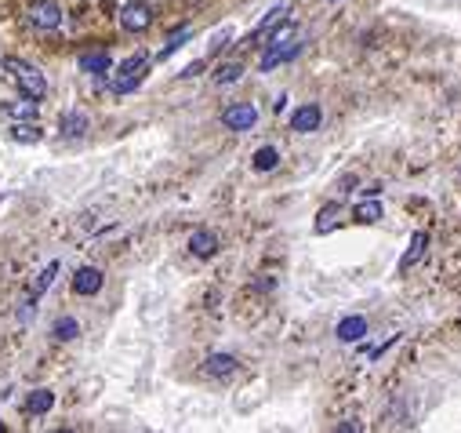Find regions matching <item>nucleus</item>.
Here are the masks:
<instances>
[{
	"label": "nucleus",
	"instance_id": "1",
	"mask_svg": "<svg viewBox=\"0 0 461 433\" xmlns=\"http://www.w3.org/2000/svg\"><path fill=\"white\" fill-rule=\"evenodd\" d=\"M4 70L15 76V84L22 87V95H30V98H44L47 95V76L33 66V62H25V59H4Z\"/></svg>",
	"mask_w": 461,
	"mask_h": 433
},
{
	"label": "nucleus",
	"instance_id": "2",
	"mask_svg": "<svg viewBox=\"0 0 461 433\" xmlns=\"http://www.w3.org/2000/svg\"><path fill=\"white\" fill-rule=\"evenodd\" d=\"M149 73V55L146 51H138V55H131L127 62H120L117 76H113V92L117 95H131L138 84H142V76Z\"/></svg>",
	"mask_w": 461,
	"mask_h": 433
},
{
	"label": "nucleus",
	"instance_id": "3",
	"mask_svg": "<svg viewBox=\"0 0 461 433\" xmlns=\"http://www.w3.org/2000/svg\"><path fill=\"white\" fill-rule=\"evenodd\" d=\"M120 25L127 33H146L153 25V8L146 4V0H131V4L120 8Z\"/></svg>",
	"mask_w": 461,
	"mask_h": 433
},
{
	"label": "nucleus",
	"instance_id": "4",
	"mask_svg": "<svg viewBox=\"0 0 461 433\" xmlns=\"http://www.w3.org/2000/svg\"><path fill=\"white\" fill-rule=\"evenodd\" d=\"M25 19H30L33 30H58L62 25V8L55 4V0H36V4L25 11Z\"/></svg>",
	"mask_w": 461,
	"mask_h": 433
},
{
	"label": "nucleus",
	"instance_id": "5",
	"mask_svg": "<svg viewBox=\"0 0 461 433\" xmlns=\"http://www.w3.org/2000/svg\"><path fill=\"white\" fill-rule=\"evenodd\" d=\"M222 124L233 127V131H251V127L258 124V109H254L251 102H233V106L222 113Z\"/></svg>",
	"mask_w": 461,
	"mask_h": 433
},
{
	"label": "nucleus",
	"instance_id": "6",
	"mask_svg": "<svg viewBox=\"0 0 461 433\" xmlns=\"http://www.w3.org/2000/svg\"><path fill=\"white\" fill-rule=\"evenodd\" d=\"M102 280H106V277H102V270H95V266H84V270H76V277H73V291H76V295H98V291H102Z\"/></svg>",
	"mask_w": 461,
	"mask_h": 433
},
{
	"label": "nucleus",
	"instance_id": "7",
	"mask_svg": "<svg viewBox=\"0 0 461 433\" xmlns=\"http://www.w3.org/2000/svg\"><path fill=\"white\" fill-rule=\"evenodd\" d=\"M319 120H324V109H319L316 102H309V106H302V109L291 117V131H298V135H305V131H316V127H319Z\"/></svg>",
	"mask_w": 461,
	"mask_h": 433
},
{
	"label": "nucleus",
	"instance_id": "8",
	"mask_svg": "<svg viewBox=\"0 0 461 433\" xmlns=\"http://www.w3.org/2000/svg\"><path fill=\"white\" fill-rule=\"evenodd\" d=\"M236 372V357L233 353H211L207 361H203V375L207 379H229Z\"/></svg>",
	"mask_w": 461,
	"mask_h": 433
},
{
	"label": "nucleus",
	"instance_id": "9",
	"mask_svg": "<svg viewBox=\"0 0 461 433\" xmlns=\"http://www.w3.org/2000/svg\"><path fill=\"white\" fill-rule=\"evenodd\" d=\"M425 248H429V233L425 229H418V233L411 237V248L403 251V259H400V273H411L414 270V262L425 255Z\"/></svg>",
	"mask_w": 461,
	"mask_h": 433
},
{
	"label": "nucleus",
	"instance_id": "10",
	"mask_svg": "<svg viewBox=\"0 0 461 433\" xmlns=\"http://www.w3.org/2000/svg\"><path fill=\"white\" fill-rule=\"evenodd\" d=\"M189 251H193L196 259H211V255L218 251V237H214L211 229H196V233L189 237Z\"/></svg>",
	"mask_w": 461,
	"mask_h": 433
},
{
	"label": "nucleus",
	"instance_id": "11",
	"mask_svg": "<svg viewBox=\"0 0 461 433\" xmlns=\"http://www.w3.org/2000/svg\"><path fill=\"white\" fill-rule=\"evenodd\" d=\"M367 335V317H345V321H338V339L341 342H360Z\"/></svg>",
	"mask_w": 461,
	"mask_h": 433
},
{
	"label": "nucleus",
	"instance_id": "12",
	"mask_svg": "<svg viewBox=\"0 0 461 433\" xmlns=\"http://www.w3.org/2000/svg\"><path fill=\"white\" fill-rule=\"evenodd\" d=\"M36 109L41 106H36V98H30V95L15 98V102H4V113L11 120H36Z\"/></svg>",
	"mask_w": 461,
	"mask_h": 433
},
{
	"label": "nucleus",
	"instance_id": "13",
	"mask_svg": "<svg viewBox=\"0 0 461 433\" xmlns=\"http://www.w3.org/2000/svg\"><path fill=\"white\" fill-rule=\"evenodd\" d=\"M80 70L102 76V73H109V70H113V59L106 55V51H87V55H80Z\"/></svg>",
	"mask_w": 461,
	"mask_h": 433
},
{
	"label": "nucleus",
	"instance_id": "14",
	"mask_svg": "<svg viewBox=\"0 0 461 433\" xmlns=\"http://www.w3.org/2000/svg\"><path fill=\"white\" fill-rule=\"evenodd\" d=\"M51 408H55V393L51 390H33L30 397H25V412L30 415H47Z\"/></svg>",
	"mask_w": 461,
	"mask_h": 433
},
{
	"label": "nucleus",
	"instance_id": "15",
	"mask_svg": "<svg viewBox=\"0 0 461 433\" xmlns=\"http://www.w3.org/2000/svg\"><path fill=\"white\" fill-rule=\"evenodd\" d=\"M62 135H66V138H80L84 131H87V113H66V117H62Z\"/></svg>",
	"mask_w": 461,
	"mask_h": 433
},
{
	"label": "nucleus",
	"instance_id": "16",
	"mask_svg": "<svg viewBox=\"0 0 461 433\" xmlns=\"http://www.w3.org/2000/svg\"><path fill=\"white\" fill-rule=\"evenodd\" d=\"M338 219H341V208L338 204H324V208H319V215H316V233H330V229L338 226Z\"/></svg>",
	"mask_w": 461,
	"mask_h": 433
},
{
	"label": "nucleus",
	"instance_id": "17",
	"mask_svg": "<svg viewBox=\"0 0 461 433\" xmlns=\"http://www.w3.org/2000/svg\"><path fill=\"white\" fill-rule=\"evenodd\" d=\"M251 164H254V171H273L276 164H280V149H276V146H262V149L251 157Z\"/></svg>",
	"mask_w": 461,
	"mask_h": 433
},
{
	"label": "nucleus",
	"instance_id": "18",
	"mask_svg": "<svg viewBox=\"0 0 461 433\" xmlns=\"http://www.w3.org/2000/svg\"><path fill=\"white\" fill-rule=\"evenodd\" d=\"M284 15H287V8H284V4H280V8H273V11H269V15L262 19V25H258V30H254V33L247 36V44H254V41H262V36H265L269 30H273V25H276V22H284Z\"/></svg>",
	"mask_w": 461,
	"mask_h": 433
},
{
	"label": "nucleus",
	"instance_id": "19",
	"mask_svg": "<svg viewBox=\"0 0 461 433\" xmlns=\"http://www.w3.org/2000/svg\"><path fill=\"white\" fill-rule=\"evenodd\" d=\"M11 138H15V142H41V127H36L33 120H19L15 127H11Z\"/></svg>",
	"mask_w": 461,
	"mask_h": 433
},
{
	"label": "nucleus",
	"instance_id": "20",
	"mask_svg": "<svg viewBox=\"0 0 461 433\" xmlns=\"http://www.w3.org/2000/svg\"><path fill=\"white\" fill-rule=\"evenodd\" d=\"M352 219H356V222H378V219H381V204H378L374 197L363 200V204H356Z\"/></svg>",
	"mask_w": 461,
	"mask_h": 433
},
{
	"label": "nucleus",
	"instance_id": "21",
	"mask_svg": "<svg viewBox=\"0 0 461 433\" xmlns=\"http://www.w3.org/2000/svg\"><path fill=\"white\" fill-rule=\"evenodd\" d=\"M55 273H58V262H47V270H41V277H36V284H33V291H30V295H33V299H41L44 291L51 288V280H55Z\"/></svg>",
	"mask_w": 461,
	"mask_h": 433
},
{
	"label": "nucleus",
	"instance_id": "22",
	"mask_svg": "<svg viewBox=\"0 0 461 433\" xmlns=\"http://www.w3.org/2000/svg\"><path fill=\"white\" fill-rule=\"evenodd\" d=\"M80 335V324L73 321V317H62V321H55V339L58 342H69V339H76Z\"/></svg>",
	"mask_w": 461,
	"mask_h": 433
},
{
	"label": "nucleus",
	"instance_id": "23",
	"mask_svg": "<svg viewBox=\"0 0 461 433\" xmlns=\"http://www.w3.org/2000/svg\"><path fill=\"white\" fill-rule=\"evenodd\" d=\"M240 73H243L240 62H225V66L214 70V84H233V81H240Z\"/></svg>",
	"mask_w": 461,
	"mask_h": 433
},
{
	"label": "nucleus",
	"instance_id": "24",
	"mask_svg": "<svg viewBox=\"0 0 461 433\" xmlns=\"http://www.w3.org/2000/svg\"><path fill=\"white\" fill-rule=\"evenodd\" d=\"M185 36H189V30H178V33L171 36V41H168V47H160V55H157V59H171L175 51H178V47L185 44Z\"/></svg>",
	"mask_w": 461,
	"mask_h": 433
},
{
	"label": "nucleus",
	"instance_id": "25",
	"mask_svg": "<svg viewBox=\"0 0 461 433\" xmlns=\"http://www.w3.org/2000/svg\"><path fill=\"white\" fill-rule=\"evenodd\" d=\"M200 70H203V62H193V66H185V70H182V76H196Z\"/></svg>",
	"mask_w": 461,
	"mask_h": 433
},
{
	"label": "nucleus",
	"instance_id": "26",
	"mask_svg": "<svg viewBox=\"0 0 461 433\" xmlns=\"http://www.w3.org/2000/svg\"><path fill=\"white\" fill-rule=\"evenodd\" d=\"M338 186H341V189H349V186H356V175H341V178H338Z\"/></svg>",
	"mask_w": 461,
	"mask_h": 433
},
{
	"label": "nucleus",
	"instance_id": "27",
	"mask_svg": "<svg viewBox=\"0 0 461 433\" xmlns=\"http://www.w3.org/2000/svg\"><path fill=\"white\" fill-rule=\"evenodd\" d=\"M0 433H4V423H0Z\"/></svg>",
	"mask_w": 461,
	"mask_h": 433
},
{
	"label": "nucleus",
	"instance_id": "28",
	"mask_svg": "<svg viewBox=\"0 0 461 433\" xmlns=\"http://www.w3.org/2000/svg\"><path fill=\"white\" fill-rule=\"evenodd\" d=\"M330 4H335V0H330Z\"/></svg>",
	"mask_w": 461,
	"mask_h": 433
}]
</instances>
